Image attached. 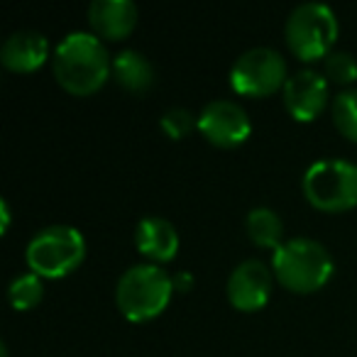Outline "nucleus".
Listing matches in <instances>:
<instances>
[{"label": "nucleus", "mask_w": 357, "mask_h": 357, "mask_svg": "<svg viewBox=\"0 0 357 357\" xmlns=\"http://www.w3.org/2000/svg\"><path fill=\"white\" fill-rule=\"evenodd\" d=\"M135 245L152 264H164L178 252V233L172 220L162 215H144L135 228Z\"/></svg>", "instance_id": "ddd939ff"}, {"label": "nucleus", "mask_w": 357, "mask_h": 357, "mask_svg": "<svg viewBox=\"0 0 357 357\" xmlns=\"http://www.w3.org/2000/svg\"><path fill=\"white\" fill-rule=\"evenodd\" d=\"M333 257L326 245L313 238H289L274 250L272 272L284 289L294 294H313L333 277Z\"/></svg>", "instance_id": "f03ea898"}, {"label": "nucleus", "mask_w": 357, "mask_h": 357, "mask_svg": "<svg viewBox=\"0 0 357 357\" xmlns=\"http://www.w3.org/2000/svg\"><path fill=\"white\" fill-rule=\"evenodd\" d=\"M42 294H45V284H42V277H37L35 272L15 274L8 284V301L17 311L35 308L42 301Z\"/></svg>", "instance_id": "dca6fc26"}, {"label": "nucleus", "mask_w": 357, "mask_h": 357, "mask_svg": "<svg viewBox=\"0 0 357 357\" xmlns=\"http://www.w3.org/2000/svg\"><path fill=\"white\" fill-rule=\"evenodd\" d=\"M86 257L84 233L74 225L56 223L37 230L25 248L30 272L42 279H61L71 274Z\"/></svg>", "instance_id": "20e7f679"}, {"label": "nucleus", "mask_w": 357, "mask_h": 357, "mask_svg": "<svg viewBox=\"0 0 357 357\" xmlns=\"http://www.w3.org/2000/svg\"><path fill=\"white\" fill-rule=\"evenodd\" d=\"M56 84L71 96H91L113 76V56L93 32H69L52 52Z\"/></svg>", "instance_id": "f257e3e1"}, {"label": "nucleus", "mask_w": 357, "mask_h": 357, "mask_svg": "<svg viewBox=\"0 0 357 357\" xmlns=\"http://www.w3.org/2000/svg\"><path fill=\"white\" fill-rule=\"evenodd\" d=\"M0 218H3V225H0V233H8V228H10V206H8V201H6V199L0 201Z\"/></svg>", "instance_id": "412c9836"}, {"label": "nucleus", "mask_w": 357, "mask_h": 357, "mask_svg": "<svg viewBox=\"0 0 357 357\" xmlns=\"http://www.w3.org/2000/svg\"><path fill=\"white\" fill-rule=\"evenodd\" d=\"M272 269L262 259H243L238 267L230 272L225 294H228L230 306L238 311H259L269 301L272 294Z\"/></svg>", "instance_id": "9d476101"}, {"label": "nucleus", "mask_w": 357, "mask_h": 357, "mask_svg": "<svg viewBox=\"0 0 357 357\" xmlns=\"http://www.w3.org/2000/svg\"><path fill=\"white\" fill-rule=\"evenodd\" d=\"M159 125H162L164 135H167L169 139H184L191 130L199 128V115H194L189 108L176 105V108H169L167 113L162 115Z\"/></svg>", "instance_id": "6ab92c4d"}, {"label": "nucleus", "mask_w": 357, "mask_h": 357, "mask_svg": "<svg viewBox=\"0 0 357 357\" xmlns=\"http://www.w3.org/2000/svg\"><path fill=\"white\" fill-rule=\"evenodd\" d=\"M113 79L128 93H144L154 84V66L142 52L123 50L113 56Z\"/></svg>", "instance_id": "4468645a"}, {"label": "nucleus", "mask_w": 357, "mask_h": 357, "mask_svg": "<svg viewBox=\"0 0 357 357\" xmlns=\"http://www.w3.org/2000/svg\"><path fill=\"white\" fill-rule=\"evenodd\" d=\"M301 189L306 201L326 213H342L357 206V164L326 157L303 172Z\"/></svg>", "instance_id": "39448f33"}, {"label": "nucleus", "mask_w": 357, "mask_h": 357, "mask_svg": "<svg viewBox=\"0 0 357 357\" xmlns=\"http://www.w3.org/2000/svg\"><path fill=\"white\" fill-rule=\"evenodd\" d=\"M174 294V277L164 267L139 262L128 267L115 284V303L132 323L157 318L169 306Z\"/></svg>", "instance_id": "7ed1b4c3"}, {"label": "nucleus", "mask_w": 357, "mask_h": 357, "mask_svg": "<svg viewBox=\"0 0 357 357\" xmlns=\"http://www.w3.org/2000/svg\"><path fill=\"white\" fill-rule=\"evenodd\" d=\"M245 230L248 238L252 240L257 248L277 250L284 243V223L279 218L277 211L267 208V206H255L245 218Z\"/></svg>", "instance_id": "2eb2a0df"}, {"label": "nucleus", "mask_w": 357, "mask_h": 357, "mask_svg": "<svg viewBox=\"0 0 357 357\" xmlns=\"http://www.w3.org/2000/svg\"><path fill=\"white\" fill-rule=\"evenodd\" d=\"M323 76L333 84L350 86L357 81V59L350 52L333 50L331 54L323 59ZM352 89V86H350Z\"/></svg>", "instance_id": "a211bd4d"}, {"label": "nucleus", "mask_w": 357, "mask_h": 357, "mask_svg": "<svg viewBox=\"0 0 357 357\" xmlns=\"http://www.w3.org/2000/svg\"><path fill=\"white\" fill-rule=\"evenodd\" d=\"M331 81L316 69H298L289 74L287 84L282 89L284 108L298 123H311L326 110L331 93H328Z\"/></svg>", "instance_id": "1a4fd4ad"}, {"label": "nucleus", "mask_w": 357, "mask_h": 357, "mask_svg": "<svg viewBox=\"0 0 357 357\" xmlns=\"http://www.w3.org/2000/svg\"><path fill=\"white\" fill-rule=\"evenodd\" d=\"M139 10L132 0H93L89 6L91 32L100 40H125L137 27Z\"/></svg>", "instance_id": "9b49d317"}, {"label": "nucleus", "mask_w": 357, "mask_h": 357, "mask_svg": "<svg viewBox=\"0 0 357 357\" xmlns=\"http://www.w3.org/2000/svg\"><path fill=\"white\" fill-rule=\"evenodd\" d=\"M289 79V66L282 52L274 47H252L235 59L230 69V86L235 93L250 98H264L284 89Z\"/></svg>", "instance_id": "0eeeda50"}, {"label": "nucleus", "mask_w": 357, "mask_h": 357, "mask_svg": "<svg viewBox=\"0 0 357 357\" xmlns=\"http://www.w3.org/2000/svg\"><path fill=\"white\" fill-rule=\"evenodd\" d=\"M50 59V40L42 32L17 30L0 47V64L17 74L37 71Z\"/></svg>", "instance_id": "f8f14e48"}, {"label": "nucleus", "mask_w": 357, "mask_h": 357, "mask_svg": "<svg viewBox=\"0 0 357 357\" xmlns=\"http://www.w3.org/2000/svg\"><path fill=\"white\" fill-rule=\"evenodd\" d=\"M284 37L296 59H326L337 40V17L326 3H301L289 13Z\"/></svg>", "instance_id": "423d86ee"}, {"label": "nucleus", "mask_w": 357, "mask_h": 357, "mask_svg": "<svg viewBox=\"0 0 357 357\" xmlns=\"http://www.w3.org/2000/svg\"><path fill=\"white\" fill-rule=\"evenodd\" d=\"M199 132L206 137V142L215 147H240L252 132L248 110L240 103L228 98H215L206 103L199 113Z\"/></svg>", "instance_id": "6e6552de"}, {"label": "nucleus", "mask_w": 357, "mask_h": 357, "mask_svg": "<svg viewBox=\"0 0 357 357\" xmlns=\"http://www.w3.org/2000/svg\"><path fill=\"white\" fill-rule=\"evenodd\" d=\"M194 284H196L194 274L186 272V269H181V272L174 274V291L186 294V291H191V289H194Z\"/></svg>", "instance_id": "aec40b11"}, {"label": "nucleus", "mask_w": 357, "mask_h": 357, "mask_svg": "<svg viewBox=\"0 0 357 357\" xmlns=\"http://www.w3.org/2000/svg\"><path fill=\"white\" fill-rule=\"evenodd\" d=\"M333 125L337 128V132L342 137H347L350 142H357V89H345L333 98L331 105Z\"/></svg>", "instance_id": "f3484780"}]
</instances>
